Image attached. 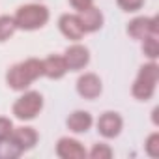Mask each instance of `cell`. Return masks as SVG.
Returning <instances> with one entry per match:
<instances>
[{
    "mask_svg": "<svg viewBox=\"0 0 159 159\" xmlns=\"http://www.w3.org/2000/svg\"><path fill=\"white\" fill-rule=\"evenodd\" d=\"M56 153L58 157L62 159H84L88 153L86 150L83 148V144L75 140V139H69V137H62L56 144Z\"/></svg>",
    "mask_w": 159,
    "mask_h": 159,
    "instance_id": "cell-6",
    "label": "cell"
},
{
    "mask_svg": "<svg viewBox=\"0 0 159 159\" xmlns=\"http://www.w3.org/2000/svg\"><path fill=\"white\" fill-rule=\"evenodd\" d=\"M10 139H11L23 152H26V150H32V148L36 146V142H38V133H36L34 127H17V129H13V133H11Z\"/></svg>",
    "mask_w": 159,
    "mask_h": 159,
    "instance_id": "cell-12",
    "label": "cell"
},
{
    "mask_svg": "<svg viewBox=\"0 0 159 159\" xmlns=\"http://www.w3.org/2000/svg\"><path fill=\"white\" fill-rule=\"evenodd\" d=\"M116 2L124 11H137V10L142 8L144 0H116Z\"/></svg>",
    "mask_w": 159,
    "mask_h": 159,
    "instance_id": "cell-20",
    "label": "cell"
},
{
    "mask_svg": "<svg viewBox=\"0 0 159 159\" xmlns=\"http://www.w3.org/2000/svg\"><path fill=\"white\" fill-rule=\"evenodd\" d=\"M69 2H71V6H73L75 10L83 11V10H86V8H90V6H92L94 0H69Z\"/></svg>",
    "mask_w": 159,
    "mask_h": 159,
    "instance_id": "cell-22",
    "label": "cell"
},
{
    "mask_svg": "<svg viewBox=\"0 0 159 159\" xmlns=\"http://www.w3.org/2000/svg\"><path fill=\"white\" fill-rule=\"evenodd\" d=\"M64 60H66L67 69L79 71V69H83V67L90 62V52H88V49L83 47V45H71V47H67Z\"/></svg>",
    "mask_w": 159,
    "mask_h": 159,
    "instance_id": "cell-9",
    "label": "cell"
},
{
    "mask_svg": "<svg viewBox=\"0 0 159 159\" xmlns=\"http://www.w3.org/2000/svg\"><path fill=\"white\" fill-rule=\"evenodd\" d=\"M122 125H124V122H122V118H120L118 112H105V114H101L99 120H98V131H99L105 139H114V137H118L120 131H122Z\"/></svg>",
    "mask_w": 159,
    "mask_h": 159,
    "instance_id": "cell-7",
    "label": "cell"
},
{
    "mask_svg": "<svg viewBox=\"0 0 159 159\" xmlns=\"http://www.w3.org/2000/svg\"><path fill=\"white\" fill-rule=\"evenodd\" d=\"M90 157L92 159H109V157H112V150L107 144H94V148L90 150Z\"/></svg>",
    "mask_w": 159,
    "mask_h": 159,
    "instance_id": "cell-18",
    "label": "cell"
},
{
    "mask_svg": "<svg viewBox=\"0 0 159 159\" xmlns=\"http://www.w3.org/2000/svg\"><path fill=\"white\" fill-rule=\"evenodd\" d=\"M41 62H43V75L49 77V79H62L69 71L67 66H66L64 56H54L52 54V56H49Z\"/></svg>",
    "mask_w": 159,
    "mask_h": 159,
    "instance_id": "cell-13",
    "label": "cell"
},
{
    "mask_svg": "<svg viewBox=\"0 0 159 159\" xmlns=\"http://www.w3.org/2000/svg\"><path fill=\"white\" fill-rule=\"evenodd\" d=\"M43 75V62L36 58H28L21 64H15L8 69L6 73V81L8 86L13 90H25L28 88L36 79Z\"/></svg>",
    "mask_w": 159,
    "mask_h": 159,
    "instance_id": "cell-1",
    "label": "cell"
},
{
    "mask_svg": "<svg viewBox=\"0 0 159 159\" xmlns=\"http://www.w3.org/2000/svg\"><path fill=\"white\" fill-rule=\"evenodd\" d=\"M127 34L135 39H144L146 36L159 34V17H137L127 25Z\"/></svg>",
    "mask_w": 159,
    "mask_h": 159,
    "instance_id": "cell-5",
    "label": "cell"
},
{
    "mask_svg": "<svg viewBox=\"0 0 159 159\" xmlns=\"http://www.w3.org/2000/svg\"><path fill=\"white\" fill-rule=\"evenodd\" d=\"M79 19H81L84 32H96L103 26V13L98 8H94V4L83 11H79Z\"/></svg>",
    "mask_w": 159,
    "mask_h": 159,
    "instance_id": "cell-11",
    "label": "cell"
},
{
    "mask_svg": "<svg viewBox=\"0 0 159 159\" xmlns=\"http://www.w3.org/2000/svg\"><path fill=\"white\" fill-rule=\"evenodd\" d=\"M58 26H60L62 34H64L66 38L73 39V41H79V39H81V38L86 34L84 28H83V25H81V19H79V15H69V13L62 15L60 21H58Z\"/></svg>",
    "mask_w": 159,
    "mask_h": 159,
    "instance_id": "cell-10",
    "label": "cell"
},
{
    "mask_svg": "<svg viewBox=\"0 0 159 159\" xmlns=\"http://www.w3.org/2000/svg\"><path fill=\"white\" fill-rule=\"evenodd\" d=\"M11 133H13V124H11V120H8V118H0V140L10 139Z\"/></svg>",
    "mask_w": 159,
    "mask_h": 159,
    "instance_id": "cell-21",
    "label": "cell"
},
{
    "mask_svg": "<svg viewBox=\"0 0 159 159\" xmlns=\"http://www.w3.org/2000/svg\"><path fill=\"white\" fill-rule=\"evenodd\" d=\"M15 25L23 30H38L49 21V10L39 4H26L21 6L15 13Z\"/></svg>",
    "mask_w": 159,
    "mask_h": 159,
    "instance_id": "cell-3",
    "label": "cell"
},
{
    "mask_svg": "<svg viewBox=\"0 0 159 159\" xmlns=\"http://www.w3.org/2000/svg\"><path fill=\"white\" fill-rule=\"evenodd\" d=\"M23 153V150L11 140V139H6V140H0V159H15Z\"/></svg>",
    "mask_w": 159,
    "mask_h": 159,
    "instance_id": "cell-15",
    "label": "cell"
},
{
    "mask_svg": "<svg viewBox=\"0 0 159 159\" xmlns=\"http://www.w3.org/2000/svg\"><path fill=\"white\" fill-rule=\"evenodd\" d=\"M43 107V98L39 92H26L13 103V114L19 120H32Z\"/></svg>",
    "mask_w": 159,
    "mask_h": 159,
    "instance_id": "cell-4",
    "label": "cell"
},
{
    "mask_svg": "<svg viewBox=\"0 0 159 159\" xmlns=\"http://www.w3.org/2000/svg\"><path fill=\"white\" fill-rule=\"evenodd\" d=\"M146 153L150 157H157L159 155V133H152L146 140Z\"/></svg>",
    "mask_w": 159,
    "mask_h": 159,
    "instance_id": "cell-19",
    "label": "cell"
},
{
    "mask_svg": "<svg viewBox=\"0 0 159 159\" xmlns=\"http://www.w3.org/2000/svg\"><path fill=\"white\" fill-rule=\"evenodd\" d=\"M157 77H159V66L155 62H150V64L142 66L140 71H139V77L133 83V88H131L133 96L140 101H148L155 92Z\"/></svg>",
    "mask_w": 159,
    "mask_h": 159,
    "instance_id": "cell-2",
    "label": "cell"
},
{
    "mask_svg": "<svg viewBox=\"0 0 159 159\" xmlns=\"http://www.w3.org/2000/svg\"><path fill=\"white\" fill-rule=\"evenodd\" d=\"M92 114L86 112V111H75L67 116V127L73 131V133H86L90 127H92Z\"/></svg>",
    "mask_w": 159,
    "mask_h": 159,
    "instance_id": "cell-14",
    "label": "cell"
},
{
    "mask_svg": "<svg viewBox=\"0 0 159 159\" xmlns=\"http://www.w3.org/2000/svg\"><path fill=\"white\" fill-rule=\"evenodd\" d=\"M77 92L84 99H96L101 94V81L94 73H84L77 81Z\"/></svg>",
    "mask_w": 159,
    "mask_h": 159,
    "instance_id": "cell-8",
    "label": "cell"
},
{
    "mask_svg": "<svg viewBox=\"0 0 159 159\" xmlns=\"http://www.w3.org/2000/svg\"><path fill=\"white\" fill-rule=\"evenodd\" d=\"M15 30H17V25H15L13 17H10V15L0 17V41H6L8 38H11Z\"/></svg>",
    "mask_w": 159,
    "mask_h": 159,
    "instance_id": "cell-16",
    "label": "cell"
},
{
    "mask_svg": "<svg viewBox=\"0 0 159 159\" xmlns=\"http://www.w3.org/2000/svg\"><path fill=\"white\" fill-rule=\"evenodd\" d=\"M142 51H144V54H146L148 58L155 60V58L159 56V41H157V36H153V34L146 36V38L142 39Z\"/></svg>",
    "mask_w": 159,
    "mask_h": 159,
    "instance_id": "cell-17",
    "label": "cell"
}]
</instances>
